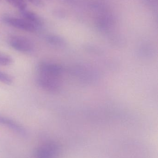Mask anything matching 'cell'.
Returning <instances> with one entry per match:
<instances>
[{"mask_svg": "<svg viewBox=\"0 0 158 158\" xmlns=\"http://www.w3.org/2000/svg\"><path fill=\"white\" fill-rule=\"evenodd\" d=\"M4 21L14 27L28 32H36L40 29L35 24L24 18L6 17L4 19Z\"/></svg>", "mask_w": 158, "mask_h": 158, "instance_id": "1", "label": "cell"}, {"mask_svg": "<svg viewBox=\"0 0 158 158\" xmlns=\"http://www.w3.org/2000/svg\"><path fill=\"white\" fill-rule=\"evenodd\" d=\"M9 42L13 49L21 52H30L33 50L34 45L32 42L23 36H12Z\"/></svg>", "mask_w": 158, "mask_h": 158, "instance_id": "2", "label": "cell"}, {"mask_svg": "<svg viewBox=\"0 0 158 158\" xmlns=\"http://www.w3.org/2000/svg\"><path fill=\"white\" fill-rule=\"evenodd\" d=\"M57 147L51 143L41 145L36 151L37 158H55L57 154Z\"/></svg>", "mask_w": 158, "mask_h": 158, "instance_id": "3", "label": "cell"}, {"mask_svg": "<svg viewBox=\"0 0 158 158\" xmlns=\"http://www.w3.org/2000/svg\"><path fill=\"white\" fill-rule=\"evenodd\" d=\"M0 124H3L8 127L11 130H13L18 133L21 134H24L25 133V130L22 126H20L19 124L14 121L6 117L0 116Z\"/></svg>", "mask_w": 158, "mask_h": 158, "instance_id": "4", "label": "cell"}, {"mask_svg": "<svg viewBox=\"0 0 158 158\" xmlns=\"http://www.w3.org/2000/svg\"><path fill=\"white\" fill-rule=\"evenodd\" d=\"M20 13L23 18L35 24L39 27H41L42 25V21L38 15L26 9L20 11Z\"/></svg>", "mask_w": 158, "mask_h": 158, "instance_id": "5", "label": "cell"}, {"mask_svg": "<svg viewBox=\"0 0 158 158\" xmlns=\"http://www.w3.org/2000/svg\"><path fill=\"white\" fill-rule=\"evenodd\" d=\"M6 1L11 5L19 9L20 11L26 9L27 5L24 0H6Z\"/></svg>", "mask_w": 158, "mask_h": 158, "instance_id": "6", "label": "cell"}, {"mask_svg": "<svg viewBox=\"0 0 158 158\" xmlns=\"http://www.w3.org/2000/svg\"><path fill=\"white\" fill-rule=\"evenodd\" d=\"M13 61V59L9 56L0 54V65H9L12 64Z\"/></svg>", "mask_w": 158, "mask_h": 158, "instance_id": "7", "label": "cell"}, {"mask_svg": "<svg viewBox=\"0 0 158 158\" xmlns=\"http://www.w3.org/2000/svg\"><path fill=\"white\" fill-rule=\"evenodd\" d=\"M13 79L11 76L6 73L0 71V82L6 84H11L13 82Z\"/></svg>", "mask_w": 158, "mask_h": 158, "instance_id": "8", "label": "cell"}, {"mask_svg": "<svg viewBox=\"0 0 158 158\" xmlns=\"http://www.w3.org/2000/svg\"><path fill=\"white\" fill-rule=\"evenodd\" d=\"M29 2L37 6H42V2L41 0H28Z\"/></svg>", "mask_w": 158, "mask_h": 158, "instance_id": "9", "label": "cell"}]
</instances>
